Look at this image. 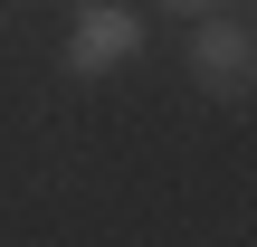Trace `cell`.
Here are the masks:
<instances>
[{
	"label": "cell",
	"mask_w": 257,
	"mask_h": 247,
	"mask_svg": "<svg viewBox=\"0 0 257 247\" xmlns=\"http://www.w3.org/2000/svg\"><path fill=\"white\" fill-rule=\"evenodd\" d=\"M191 86H200L210 105H248V86H257V38H248V19H229V10L191 19Z\"/></svg>",
	"instance_id": "cell-1"
},
{
	"label": "cell",
	"mask_w": 257,
	"mask_h": 247,
	"mask_svg": "<svg viewBox=\"0 0 257 247\" xmlns=\"http://www.w3.org/2000/svg\"><path fill=\"white\" fill-rule=\"evenodd\" d=\"M57 57H67V76H114V67H134V57H143V19H134L124 0H86Z\"/></svg>",
	"instance_id": "cell-2"
},
{
	"label": "cell",
	"mask_w": 257,
	"mask_h": 247,
	"mask_svg": "<svg viewBox=\"0 0 257 247\" xmlns=\"http://www.w3.org/2000/svg\"><path fill=\"white\" fill-rule=\"evenodd\" d=\"M172 19H210V10H229V0H162Z\"/></svg>",
	"instance_id": "cell-3"
}]
</instances>
